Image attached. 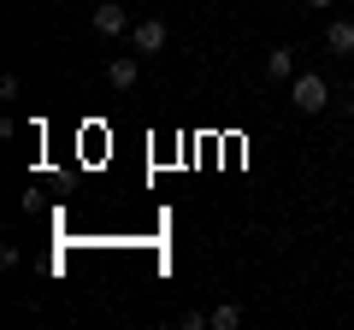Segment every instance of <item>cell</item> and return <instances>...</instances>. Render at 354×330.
Instances as JSON below:
<instances>
[{"label": "cell", "mask_w": 354, "mask_h": 330, "mask_svg": "<svg viewBox=\"0 0 354 330\" xmlns=\"http://www.w3.org/2000/svg\"><path fill=\"white\" fill-rule=\"evenodd\" d=\"M290 101H295V113H325L330 106V83L313 77V71H301V77H290Z\"/></svg>", "instance_id": "cell-1"}, {"label": "cell", "mask_w": 354, "mask_h": 330, "mask_svg": "<svg viewBox=\"0 0 354 330\" xmlns=\"http://www.w3.org/2000/svg\"><path fill=\"white\" fill-rule=\"evenodd\" d=\"M130 41H136V53H160L165 41H171V30H165L160 18H142V24L130 30Z\"/></svg>", "instance_id": "cell-2"}, {"label": "cell", "mask_w": 354, "mask_h": 330, "mask_svg": "<svg viewBox=\"0 0 354 330\" xmlns=\"http://www.w3.org/2000/svg\"><path fill=\"white\" fill-rule=\"evenodd\" d=\"M95 30H101V36H124V30H130V12L118 6V0H101V6H95Z\"/></svg>", "instance_id": "cell-3"}, {"label": "cell", "mask_w": 354, "mask_h": 330, "mask_svg": "<svg viewBox=\"0 0 354 330\" xmlns=\"http://www.w3.org/2000/svg\"><path fill=\"white\" fill-rule=\"evenodd\" d=\"M266 77H272V83H290V77H295V53L290 48H272V53H266Z\"/></svg>", "instance_id": "cell-4"}, {"label": "cell", "mask_w": 354, "mask_h": 330, "mask_svg": "<svg viewBox=\"0 0 354 330\" xmlns=\"http://www.w3.org/2000/svg\"><path fill=\"white\" fill-rule=\"evenodd\" d=\"M136 77H142L136 59H113L106 65V83H113V89H136Z\"/></svg>", "instance_id": "cell-5"}, {"label": "cell", "mask_w": 354, "mask_h": 330, "mask_svg": "<svg viewBox=\"0 0 354 330\" xmlns=\"http://www.w3.org/2000/svg\"><path fill=\"white\" fill-rule=\"evenodd\" d=\"M325 48L330 53H354V24H348V18H337V24L325 30Z\"/></svg>", "instance_id": "cell-6"}, {"label": "cell", "mask_w": 354, "mask_h": 330, "mask_svg": "<svg viewBox=\"0 0 354 330\" xmlns=\"http://www.w3.org/2000/svg\"><path fill=\"white\" fill-rule=\"evenodd\" d=\"M236 324H242V307L236 301H218L213 307V330H236Z\"/></svg>", "instance_id": "cell-7"}, {"label": "cell", "mask_w": 354, "mask_h": 330, "mask_svg": "<svg viewBox=\"0 0 354 330\" xmlns=\"http://www.w3.org/2000/svg\"><path fill=\"white\" fill-rule=\"evenodd\" d=\"M307 6H330V0H307Z\"/></svg>", "instance_id": "cell-8"}]
</instances>
